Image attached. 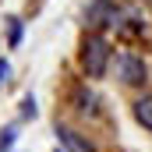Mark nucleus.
<instances>
[{
    "instance_id": "20e7f679",
    "label": "nucleus",
    "mask_w": 152,
    "mask_h": 152,
    "mask_svg": "<svg viewBox=\"0 0 152 152\" xmlns=\"http://www.w3.org/2000/svg\"><path fill=\"white\" fill-rule=\"evenodd\" d=\"M134 120H138L145 131H152V92H149V96H142V99L134 103Z\"/></svg>"
},
{
    "instance_id": "f03ea898",
    "label": "nucleus",
    "mask_w": 152,
    "mask_h": 152,
    "mask_svg": "<svg viewBox=\"0 0 152 152\" xmlns=\"http://www.w3.org/2000/svg\"><path fill=\"white\" fill-rule=\"evenodd\" d=\"M117 71H120V78H124L127 85H142V81L149 78V71H145V60H138L134 53L117 57Z\"/></svg>"
},
{
    "instance_id": "7ed1b4c3",
    "label": "nucleus",
    "mask_w": 152,
    "mask_h": 152,
    "mask_svg": "<svg viewBox=\"0 0 152 152\" xmlns=\"http://www.w3.org/2000/svg\"><path fill=\"white\" fill-rule=\"evenodd\" d=\"M57 142H60L67 152H92V145H88L81 134H75L71 127H57Z\"/></svg>"
},
{
    "instance_id": "423d86ee",
    "label": "nucleus",
    "mask_w": 152,
    "mask_h": 152,
    "mask_svg": "<svg viewBox=\"0 0 152 152\" xmlns=\"http://www.w3.org/2000/svg\"><path fill=\"white\" fill-rule=\"evenodd\" d=\"M21 106H25V110H21V113H25V117H36V99H32V96H28V99H25Z\"/></svg>"
},
{
    "instance_id": "6e6552de",
    "label": "nucleus",
    "mask_w": 152,
    "mask_h": 152,
    "mask_svg": "<svg viewBox=\"0 0 152 152\" xmlns=\"http://www.w3.org/2000/svg\"><path fill=\"white\" fill-rule=\"evenodd\" d=\"M149 4H152V0H149Z\"/></svg>"
},
{
    "instance_id": "f257e3e1",
    "label": "nucleus",
    "mask_w": 152,
    "mask_h": 152,
    "mask_svg": "<svg viewBox=\"0 0 152 152\" xmlns=\"http://www.w3.org/2000/svg\"><path fill=\"white\" fill-rule=\"evenodd\" d=\"M110 67V42L103 36H88L81 42V71L88 78H103Z\"/></svg>"
},
{
    "instance_id": "39448f33",
    "label": "nucleus",
    "mask_w": 152,
    "mask_h": 152,
    "mask_svg": "<svg viewBox=\"0 0 152 152\" xmlns=\"http://www.w3.org/2000/svg\"><path fill=\"white\" fill-rule=\"evenodd\" d=\"M18 42H21V21L11 18V46H18Z\"/></svg>"
},
{
    "instance_id": "0eeeda50",
    "label": "nucleus",
    "mask_w": 152,
    "mask_h": 152,
    "mask_svg": "<svg viewBox=\"0 0 152 152\" xmlns=\"http://www.w3.org/2000/svg\"><path fill=\"white\" fill-rule=\"evenodd\" d=\"M7 75H11V64H7V60H0V81H7Z\"/></svg>"
}]
</instances>
